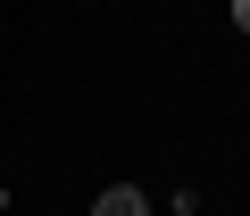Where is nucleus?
I'll list each match as a JSON object with an SVG mask.
<instances>
[{
  "mask_svg": "<svg viewBox=\"0 0 250 216\" xmlns=\"http://www.w3.org/2000/svg\"><path fill=\"white\" fill-rule=\"evenodd\" d=\"M92 216H150V199H142L134 183H117V191H100V199H92Z\"/></svg>",
  "mask_w": 250,
  "mask_h": 216,
  "instance_id": "f257e3e1",
  "label": "nucleus"
},
{
  "mask_svg": "<svg viewBox=\"0 0 250 216\" xmlns=\"http://www.w3.org/2000/svg\"><path fill=\"white\" fill-rule=\"evenodd\" d=\"M233 25H242V34H250V0H233Z\"/></svg>",
  "mask_w": 250,
  "mask_h": 216,
  "instance_id": "f03ea898",
  "label": "nucleus"
}]
</instances>
